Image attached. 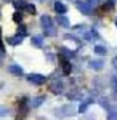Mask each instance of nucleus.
<instances>
[{
  "mask_svg": "<svg viewBox=\"0 0 117 120\" xmlns=\"http://www.w3.org/2000/svg\"><path fill=\"white\" fill-rule=\"evenodd\" d=\"M40 24H42L43 34H45L47 37L56 35V27H55V24H53V19L50 18L48 15H42V16H40Z\"/></svg>",
  "mask_w": 117,
  "mask_h": 120,
  "instance_id": "obj_1",
  "label": "nucleus"
},
{
  "mask_svg": "<svg viewBox=\"0 0 117 120\" xmlns=\"http://www.w3.org/2000/svg\"><path fill=\"white\" fill-rule=\"evenodd\" d=\"M75 7H77V10L80 11L82 15H85V16H90L91 13H93V7L90 5V2H82V0H77V2H75Z\"/></svg>",
  "mask_w": 117,
  "mask_h": 120,
  "instance_id": "obj_2",
  "label": "nucleus"
},
{
  "mask_svg": "<svg viewBox=\"0 0 117 120\" xmlns=\"http://www.w3.org/2000/svg\"><path fill=\"white\" fill-rule=\"evenodd\" d=\"M29 99L27 98H21L18 101V119H24L27 115V111H29Z\"/></svg>",
  "mask_w": 117,
  "mask_h": 120,
  "instance_id": "obj_3",
  "label": "nucleus"
},
{
  "mask_svg": "<svg viewBox=\"0 0 117 120\" xmlns=\"http://www.w3.org/2000/svg\"><path fill=\"white\" fill-rule=\"evenodd\" d=\"M50 91H53L55 94H61L64 91V83L63 80H59V79H56L53 82L50 83Z\"/></svg>",
  "mask_w": 117,
  "mask_h": 120,
  "instance_id": "obj_4",
  "label": "nucleus"
},
{
  "mask_svg": "<svg viewBox=\"0 0 117 120\" xmlns=\"http://www.w3.org/2000/svg\"><path fill=\"white\" fill-rule=\"evenodd\" d=\"M27 82L34 83V85H43L47 82V77L42 74H29L27 75Z\"/></svg>",
  "mask_w": 117,
  "mask_h": 120,
  "instance_id": "obj_5",
  "label": "nucleus"
},
{
  "mask_svg": "<svg viewBox=\"0 0 117 120\" xmlns=\"http://www.w3.org/2000/svg\"><path fill=\"white\" fill-rule=\"evenodd\" d=\"M59 61H61V69H63V74H64V75H69V74H71V71H72L71 61H69L67 58L61 56V55H59Z\"/></svg>",
  "mask_w": 117,
  "mask_h": 120,
  "instance_id": "obj_6",
  "label": "nucleus"
},
{
  "mask_svg": "<svg viewBox=\"0 0 117 120\" xmlns=\"http://www.w3.org/2000/svg\"><path fill=\"white\" fill-rule=\"evenodd\" d=\"M88 66H90V69H93V71H101L104 67V61L103 59H90L88 61Z\"/></svg>",
  "mask_w": 117,
  "mask_h": 120,
  "instance_id": "obj_7",
  "label": "nucleus"
},
{
  "mask_svg": "<svg viewBox=\"0 0 117 120\" xmlns=\"http://www.w3.org/2000/svg\"><path fill=\"white\" fill-rule=\"evenodd\" d=\"M56 22H58L59 26H63V27H71V22H69L67 16H64V13H58V16H56Z\"/></svg>",
  "mask_w": 117,
  "mask_h": 120,
  "instance_id": "obj_8",
  "label": "nucleus"
},
{
  "mask_svg": "<svg viewBox=\"0 0 117 120\" xmlns=\"http://www.w3.org/2000/svg\"><path fill=\"white\" fill-rule=\"evenodd\" d=\"M8 71H10V74L16 75V77H21V75L24 74L23 67H21V66H18V64H10L8 66Z\"/></svg>",
  "mask_w": 117,
  "mask_h": 120,
  "instance_id": "obj_9",
  "label": "nucleus"
},
{
  "mask_svg": "<svg viewBox=\"0 0 117 120\" xmlns=\"http://www.w3.org/2000/svg\"><path fill=\"white\" fill-rule=\"evenodd\" d=\"M45 96H35V98H32V99H31V107H40V106H42V104H43V102H45Z\"/></svg>",
  "mask_w": 117,
  "mask_h": 120,
  "instance_id": "obj_10",
  "label": "nucleus"
},
{
  "mask_svg": "<svg viewBox=\"0 0 117 120\" xmlns=\"http://www.w3.org/2000/svg\"><path fill=\"white\" fill-rule=\"evenodd\" d=\"M23 35H19V34H16V35H11V37L7 38V42H8L10 45H21L23 43Z\"/></svg>",
  "mask_w": 117,
  "mask_h": 120,
  "instance_id": "obj_11",
  "label": "nucleus"
},
{
  "mask_svg": "<svg viewBox=\"0 0 117 120\" xmlns=\"http://www.w3.org/2000/svg\"><path fill=\"white\" fill-rule=\"evenodd\" d=\"M91 102H93V98H87V99H83V101L80 102V106H79V109H77V112H80V114H83V112L88 109V106H90Z\"/></svg>",
  "mask_w": 117,
  "mask_h": 120,
  "instance_id": "obj_12",
  "label": "nucleus"
},
{
  "mask_svg": "<svg viewBox=\"0 0 117 120\" xmlns=\"http://www.w3.org/2000/svg\"><path fill=\"white\" fill-rule=\"evenodd\" d=\"M67 96V99H71V101H77V99H82V91H79V90H72L71 93H67L66 94Z\"/></svg>",
  "mask_w": 117,
  "mask_h": 120,
  "instance_id": "obj_13",
  "label": "nucleus"
},
{
  "mask_svg": "<svg viewBox=\"0 0 117 120\" xmlns=\"http://www.w3.org/2000/svg\"><path fill=\"white\" fill-rule=\"evenodd\" d=\"M31 43L35 46V48H42L43 46V37L42 35H34L31 38Z\"/></svg>",
  "mask_w": 117,
  "mask_h": 120,
  "instance_id": "obj_14",
  "label": "nucleus"
},
{
  "mask_svg": "<svg viewBox=\"0 0 117 120\" xmlns=\"http://www.w3.org/2000/svg\"><path fill=\"white\" fill-rule=\"evenodd\" d=\"M59 51H61L59 55L64 56V58H67V59H71V58L75 56V53H74L72 50H69V48H66V46H61V48H59Z\"/></svg>",
  "mask_w": 117,
  "mask_h": 120,
  "instance_id": "obj_15",
  "label": "nucleus"
},
{
  "mask_svg": "<svg viewBox=\"0 0 117 120\" xmlns=\"http://www.w3.org/2000/svg\"><path fill=\"white\" fill-rule=\"evenodd\" d=\"M99 106L103 107V109H106V111H109L112 106H111V101H109V98H106V96H101L99 98Z\"/></svg>",
  "mask_w": 117,
  "mask_h": 120,
  "instance_id": "obj_16",
  "label": "nucleus"
},
{
  "mask_svg": "<svg viewBox=\"0 0 117 120\" xmlns=\"http://www.w3.org/2000/svg\"><path fill=\"white\" fill-rule=\"evenodd\" d=\"M55 11H56V13H66V11H67V7H66V5H64L63 2H55Z\"/></svg>",
  "mask_w": 117,
  "mask_h": 120,
  "instance_id": "obj_17",
  "label": "nucleus"
},
{
  "mask_svg": "<svg viewBox=\"0 0 117 120\" xmlns=\"http://www.w3.org/2000/svg\"><path fill=\"white\" fill-rule=\"evenodd\" d=\"M93 51H95V53H96L98 56H106V55H108V50H106V46H103V45H95Z\"/></svg>",
  "mask_w": 117,
  "mask_h": 120,
  "instance_id": "obj_18",
  "label": "nucleus"
},
{
  "mask_svg": "<svg viewBox=\"0 0 117 120\" xmlns=\"http://www.w3.org/2000/svg\"><path fill=\"white\" fill-rule=\"evenodd\" d=\"M13 5H15V8L18 10V11H21V10L26 8L27 2H26V0H15V2H13Z\"/></svg>",
  "mask_w": 117,
  "mask_h": 120,
  "instance_id": "obj_19",
  "label": "nucleus"
},
{
  "mask_svg": "<svg viewBox=\"0 0 117 120\" xmlns=\"http://www.w3.org/2000/svg\"><path fill=\"white\" fill-rule=\"evenodd\" d=\"M114 5H116V2H112V0H108V2H104V5L101 7L103 11H111V10L114 8Z\"/></svg>",
  "mask_w": 117,
  "mask_h": 120,
  "instance_id": "obj_20",
  "label": "nucleus"
},
{
  "mask_svg": "<svg viewBox=\"0 0 117 120\" xmlns=\"http://www.w3.org/2000/svg\"><path fill=\"white\" fill-rule=\"evenodd\" d=\"M108 120H117V107H111L109 109Z\"/></svg>",
  "mask_w": 117,
  "mask_h": 120,
  "instance_id": "obj_21",
  "label": "nucleus"
},
{
  "mask_svg": "<svg viewBox=\"0 0 117 120\" xmlns=\"http://www.w3.org/2000/svg\"><path fill=\"white\" fill-rule=\"evenodd\" d=\"M59 112H63L64 115L67 117V115H72V114H74V109H72V106H64V107H63Z\"/></svg>",
  "mask_w": 117,
  "mask_h": 120,
  "instance_id": "obj_22",
  "label": "nucleus"
},
{
  "mask_svg": "<svg viewBox=\"0 0 117 120\" xmlns=\"http://www.w3.org/2000/svg\"><path fill=\"white\" fill-rule=\"evenodd\" d=\"M24 10H26V11L29 13V15H35V13H37L35 7H34L32 3H27V5H26V8H24Z\"/></svg>",
  "mask_w": 117,
  "mask_h": 120,
  "instance_id": "obj_23",
  "label": "nucleus"
},
{
  "mask_svg": "<svg viewBox=\"0 0 117 120\" xmlns=\"http://www.w3.org/2000/svg\"><path fill=\"white\" fill-rule=\"evenodd\" d=\"M18 34H19V35H23V37H26V35H27V27L24 26V24H19V27H18Z\"/></svg>",
  "mask_w": 117,
  "mask_h": 120,
  "instance_id": "obj_24",
  "label": "nucleus"
},
{
  "mask_svg": "<svg viewBox=\"0 0 117 120\" xmlns=\"http://www.w3.org/2000/svg\"><path fill=\"white\" fill-rule=\"evenodd\" d=\"M13 21L18 22V24H21V21H23V15H21V11H16V13L13 15Z\"/></svg>",
  "mask_w": 117,
  "mask_h": 120,
  "instance_id": "obj_25",
  "label": "nucleus"
},
{
  "mask_svg": "<svg viewBox=\"0 0 117 120\" xmlns=\"http://www.w3.org/2000/svg\"><path fill=\"white\" fill-rule=\"evenodd\" d=\"M0 51L5 55V48H3V42H2V27H0Z\"/></svg>",
  "mask_w": 117,
  "mask_h": 120,
  "instance_id": "obj_26",
  "label": "nucleus"
},
{
  "mask_svg": "<svg viewBox=\"0 0 117 120\" xmlns=\"http://www.w3.org/2000/svg\"><path fill=\"white\" fill-rule=\"evenodd\" d=\"M64 38H67V40H72V42H77V43H79V38L74 37V35H66Z\"/></svg>",
  "mask_w": 117,
  "mask_h": 120,
  "instance_id": "obj_27",
  "label": "nucleus"
},
{
  "mask_svg": "<svg viewBox=\"0 0 117 120\" xmlns=\"http://www.w3.org/2000/svg\"><path fill=\"white\" fill-rule=\"evenodd\" d=\"M112 66H114V69H117V56L112 58Z\"/></svg>",
  "mask_w": 117,
  "mask_h": 120,
  "instance_id": "obj_28",
  "label": "nucleus"
},
{
  "mask_svg": "<svg viewBox=\"0 0 117 120\" xmlns=\"http://www.w3.org/2000/svg\"><path fill=\"white\" fill-rule=\"evenodd\" d=\"M2 58H3V53H2V51H0V61H2Z\"/></svg>",
  "mask_w": 117,
  "mask_h": 120,
  "instance_id": "obj_29",
  "label": "nucleus"
},
{
  "mask_svg": "<svg viewBox=\"0 0 117 120\" xmlns=\"http://www.w3.org/2000/svg\"><path fill=\"white\" fill-rule=\"evenodd\" d=\"M3 2H11V0H3Z\"/></svg>",
  "mask_w": 117,
  "mask_h": 120,
  "instance_id": "obj_30",
  "label": "nucleus"
},
{
  "mask_svg": "<svg viewBox=\"0 0 117 120\" xmlns=\"http://www.w3.org/2000/svg\"><path fill=\"white\" fill-rule=\"evenodd\" d=\"M116 26H117V19H116Z\"/></svg>",
  "mask_w": 117,
  "mask_h": 120,
  "instance_id": "obj_31",
  "label": "nucleus"
},
{
  "mask_svg": "<svg viewBox=\"0 0 117 120\" xmlns=\"http://www.w3.org/2000/svg\"><path fill=\"white\" fill-rule=\"evenodd\" d=\"M40 2H45V0H40Z\"/></svg>",
  "mask_w": 117,
  "mask_h": 120,
  "instance_id": "obj_32",
  "label": "nucleus"
}]
</instances>
